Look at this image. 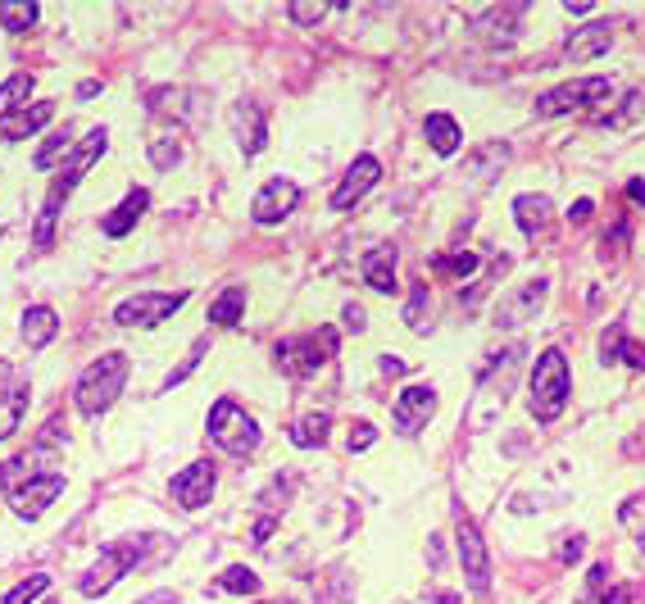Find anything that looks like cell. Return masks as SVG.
I'll use <instances>...</instances> for the list:
<instances>
[{"label": "cell", "mask_w": 645, "mask_h": 604, "mask_svg": "<svg viewBox=\"0 0 645 604\" xmlns=\"http://www.w3.org/2000/svg\"><path fill=\"white\" fill-rule=\"evenodd\" d=\"M105 146H110V132L105 128H91L87 137L73 146V155L64 159V169H60V182L50 187L46 205H41V218H37V246L50 250V241H55V218H60V205L73 196V187H78L82 178L91 173V164H96L100 155H105Z\"/></svg>", "instance_id": "6da1fadb"}, {"label": "cell", "mask_w": 645, "mask_h": 604, "mask_svg": "<svg viewBox=\"0 0 645 604\" xmlns=\"http://www.w3.org/2000/svg\"><path fill=\"white\" fill-rule=\"evenodd\" d=\"M123 382H128V355H119V350L100 355L96 364H87V373L78 377V391H73V400H78V414L82 418L105 414V409L119 400Z\"/></svg>", "instance_id": "7a4b0ae2"}, {"label": "cell", "mask_w": 645, "mask_h": 604, "mask_svg": "<svg viewBox=\"0 0 645 604\" xmlns=\"http://www.w3.org/2000/svg\"><path fill=\"white\" fill-rule=\"evenodd\" d=\"M568 359L564 350H546L532 368V418L536 423H555L568 405Z\"/></svg>", "instance_id": "3957f363"}, {"label": "cell", "mask_w": 645, "mask_h": 604, "mask_svg": "<svg viewBox=\"0 0 645 604\" xmlns=\"http://www.w3.org/2000/svg\"><path fill=\"white\" fill-rule=\"evenodd\" d=\"M209 436H214V446L237 455V459H246L259 450V423L237 405V400H219V405L209 409Z\"/></svg>", "instance_id": "277c9868"}, {"label": "cell", "mask_w": 645, "mask_h": 604, "mask_svg": "<svg viewBox=\"0 0 645 604\" xmlns=\"http://www.w3.org/2000/svg\"><path fill=\"white\" fill-rule=\"evenodd\" d=\"M614 96V82L609 78H577V82H559V87L541 91L536 96V114H546V119H555V114H568V109H596L600 100Z\"/></svg>", "instance_id": "5b68a950"}, {"label": "cell", "mask_w": 645, "mask_h": 604, "mask_svg": "<svg viewBox=\"0 0 645 604\" xmlns=\"http://www.w3.org/2000/svg\"><path fill=\"white\" fill-rule=\"evenodd\" d=\"M182 305H187V291H137V296H128L114 309V323L146 332V327H159L169 314H178Z\"/></svg>", "instance_id": "8992f818"}, {"label": "cell", "mask_w": 645, "mask_h": 604, "mask_svg": "<svg viewBox=\"0 0 645 604\" xmlns=\"http://www.w3.org/2000/svg\"><path fill=\"white\" fill-rule=\"evenodd\" d=\"M337 355V332L323 327V332H309V337H291L278 346V368L291 377H309Z\"/></svg>", "instance_id": "52a82bcc"}, {"label": "cell", "mask_w": 645, "mask_h": 604, "mask_svg": "<svg viewBox=\"0 0 645 604\" xmlns=\"http://www.w3.org/2000/svg\"><path fill=\"white\" fill-rule=\"evenodd\" d=\"M141 559V545L137 541H123V545H110V550H100V559L96 564L82 573V582H78V591L87 595V600H96V595H105L114 582H119L123 573H128L132 564Z\"/></svg>", "instance_id": "ba28073f"}, {"label": "cell", "mask_w": 645, "mask_h": 604, "mask_svg": "<svg viewBox=\"0 0 645 604\" xmlns=\"http://www.w3.org/2000/svg\"><path fill=\"white\" fill-rule=\"evenodd\" d=\"M455 536H459V564H464V582L473 586L477 595H482L491 586V564H487V545H482V532L473 527V518H468L464 509H459Z\"/></svg>", "instance_id": "9c48e42d"}, {"label": "cell", "mask_w": 645, "mask_h": 604, "mask_svg": "<svg viewBox=\"0 0 645 604\" xmlns=\"http://www.w3.org/2000/svg\"><path fill=\"white\" fill-rule=\"evenodd\" d=\"M23 409H28V377L0 359V441H10L23 423Z\"/></svg>", "instance_id": "30bf717a"}, {"label": "cell", "mask_w": 645, "mask_h": 604, "mask_svg": "<svg viewBox=\"0 0 645 604\" xmlns=\"http://www.w3.org/2000/svg\"><path fill=\"white\" fill-rule=\"evenodd\" d=\"M60 491H64V473H37V477H28V482L14 486L10 509L19 518H41Z\"/></svg>", "instance_id": "8fae6325"}, {"label": "cell", "mask_w": 645, "mask_h": 604, "mask_svg": "<svg viewBox=\"0 0 645 604\" xmlns=\"http://www.w3.org/2000/svg\"><path fill=\"white\" fill-rule=\"evenodd\" d=\"M300 205V187L291 178H273L259 187L255 205H250V218H255L259 228H268V223H282V218L291 214V209Z\"/></svg>", "instance_id": "7c38bea8"}, {"label": "cell", "mask_w": 645, "mask_h": 604, "mask_svg": "<svg viewBox=\"0 0 645 604\" xmlns=\"http://www.w3.org/2000/svg\"><path fill=\"white\" fill-rule=\"evenodd\" d=\"M219 468L209 464V459H196V464H187L178 477H173V500H178L182 509H205L209 496H214V482H219Z\"/></svg>", "instance_id": "4fadbf2b"}, {"label": "cell", "mask_w": 645, "mask_h": 604, "mask_svg": "<svg viewBox=\"0 0 645 604\" xmlns=\"http://www.w3.org/2000/svg\"><path fill=\"white\" fill-rule=\"evenodd\" d=\"M382 182V164L373 155H355V164L346 169V178H341V187L332 191V209H350L355 200H364L368 191Z\"/></svg>", "instance_id": "5bb4252c"}, {"label": "cell", "mask_w": 645, "mask_h": 604, "mask_svg": "<svg viewBox=\"0 0 645 604\" xmlns=\"http://www.w3.org/2000/svg\"><path fill=\"white\" fill-rule=\"evenodd\" d=\"M432 409H437V391L427 387V382H418V387H405L396 396V432L400 436H414L418 427L432 418Z\"/></svg>", "instance_id": "9a60e30c"}, {"label": "cell", "mask_w": 645, "mask_h": 604, "mask_svg": "<svg viewBox=\"0 0 645 604\" xmlns=\"http://www.w3.org/2000/svg\"><path fill=\"white\" fill-rule=\"evenodd\" d=\"M546 305V282H523L518 291H509L505 300L496 305V323L500 327H523L527 318H536V309Z\"/></svg>", "instance_id": "2e32d148"}, {"label": "cell", "mask_w": 645, "mask_h": 604, "mask_svg": "<svg viewBox=\"0 0 645 604\" xmlns=\"http://www.w3.org/2000/svg\"><path fill=\"white\" fill-rule=\"evenodd\" d=\"M146 205H150V191L146 187H132L128 196L110 209V214L100 218V232H105V237H128V232L137 228V218L146 214Z\"/></svg>", "instance_id": "e0dca14e"}, {"label": "cell", "mask_w": 645, "mask_h": 604, "mask_svg": "<svg viewBox=\"0 0 645 604\" xmlns=\"http://www.w3.org/2000/svg\"><path fill=\"white\" fill-rule=\"evenodd\" d=\"M518 19H523V5H505V10H487L473 19V32L482 41H491V46H509V41L518 37Z\"/></svg>", "instance_id": "ac0fdd59"}, {"label": "cell", "mask_w": 645, "mask_h": 604, "mask_svg": "<svg viewBox=\"0 0 645 604\" xmlns=\"http://www.w3.org/2000/svg\"><path fill=\"white\" fill-rule=\"evenodd\" d=\"M614 46V28L609 23H586L582 32H573L564 46V55L573 64H586V60H596V55H605V50Z\"/></svg>", "instance_id": "d6986e66"}, {"label": "cell", "mask_w": 645, "mask_h": 604, "mask_svg": "<svg viewBox=\"0 0 645 604\" xmlns=\"http://www.w3.org/2000/svg\"><path fill=\"white\" fill-rule=\"evenodd\" d=\"M600 359H605V364H627V368H636V373H645V346L627 337L623 327H609L605 332V341H600Z\"/></svg>", "instance_id": "ffe728a7"}, {"label": "cell", "mask_w": 645, "mask_h": 604, "mask_svg": "<svg viewBox=\"0 0 645 604\" xmlns=\"http://www.w3.org/2000/svg\"><path fill=\"white\" fill-rule=\"evenodd\" d=\"M514 218H518V228H523L527 237H546L550 218H555V205H550L546 196H518L514 200Z\"/></svg>", "instance_id": "44dd1931"}, {"label": "cell", "mask_w": 645, "mask_h": 604, "mask_svg": "<svg viewBox=\"0 0 645 604\" xmlns=\"http://www.w3.org/2000/svg\"><path fill=\"white\" fill-rule=\"evenodd\" d=\"M364 282L373 291H396V246H373L364 255Z\"/></svg>", "instance_id": "7402d4cb"}, {"label": "cell", "mask_w": 645, "mask_h": 604, "mask_svg": "<svg viewBox=\"0 0 645 604\" xmlns=\"http://www.w3.org/2000/svg\"><path fill=\"white\" fill-rule=\"evenodd\" d=\"M50 119H55V105H50V100H37V105H28L23 114H14V119L0 123V137H5V141H23V137H32V132L46 128Z\"/></svg>", "instance_id": "603a6c76"}, {"label": "cell", "mask_w": 645, "mask_h": 604, "mask_svg": "<svg viewBox=\"0 0 645 604\" xmlns=\"http://www.w3.org/2000/svg\"><path fill=\"white\" fill-rule=\"evenodd\" d=\"M505 164H509V146H505V141H487V146L477 150V155L464 159V173L473 182H491L500 169H505Z\"/></svg>", "instance_id": "cb8c5ba5"}, {"label": "cell", "mask_w": 645, "mask_h": 604, "mask_svg": "<svg viewBox=\"0 0 645 604\" xmlns=\"http://www.w3.org/2000/svg\"><path fill=\"white\" fill-rule=\"evenodd\" d=\"M55 332H60V314H55L50 305H32L28 314H23V341H28L32 350L50 346V341H55Z\"/></svg>", "instance_id": "d4e9b609"}, {"label": "cell", "mask_w": 645, "mask_h": 604, "mask_svg": "<svg viewBox=\"0 0 645 604\" xmlns=\"http://www.w3.org/2000/svg\"><path fill=\"white\" fill-rule=\"evenodd\" d=\"M37 91L32 73H10L0 82V119H14V109H28V96Z\"/></svg>", "instance_id": "484cf974"}, {"label": "cell", "mask_w": 645, "mask_h": 604, "mask_svg": "<svg viewBox=\"0 0 645 604\" xmlns=\"http://www.w3.org/2000/svg\"><path fill=\"white\" fill-rule=\"evenodd\" d=\"M423 137H427V146L437 150V155H455L459 150V123L450 119V114H427Z\"/></svg>", "instance_id": "4316f807"}, {"label": "cell", "mask_w": 645, "mask_h": 604, "mask_svg": "<svg viewBox=\"0 0 645 604\" xmlns=\"http://www.w3.org/2000/svg\"><path fill=\"white\" fill-rule=\"evenodd\" d=\"M237 137H241V150H246V155H259V150H264V141H268L264 109H255V105L237 109Z\"/></svg>", "instance_id": "83f0119b"}, {"label": "cell", "mask_w": 645, "mask_h": 604, "mask_svg": "<svg viewBox=\"0 0 645 604\" xmlns=\"http://www.w3.org/2000/svg\"><path fill=\"white\" fill-rule=\"evenodd\" d=\"M328 427H332V418L323 414V409H314V414H305L296 427H291V441H296L300 450H314V446L328 441Z\"/></svg>", "instance_id": "f1b7e54d"}, {"label": "cell", "mask_w": 645, "mask_h": 604, "mask_svg": "<svg viewBox=\"0 0 645 604\" xmlns=\"http://www.w3.org/2000/svg\"><path fill=\"white\" fill-rule=\"evenodd\" d=\"M241 314H246V291L241 287H228L214 305H209V323L214 327H237Z\"/></svg>", "instance_id": "f546056e"}, {"label": "cell", "mask_w": 645, "mask_h": 604, "mask_svg": "<svg viewBox=\"0 0 645 604\" xmlns=\"http://www.w3.org/2000/svg\"><path fill=\"white\" fill-rule=\"evenodd\" d=\"M37 19H41V10L32 0H5V5H0V28L5 32H28Z\"/></svg>", "instance_id": "4dcf8cb0"}, {"label": "cell", "mask_w": 645, "mask_h": 604, "mask_svg": "<svg viewBox=\"0 0 645 604\" xmlns=\"http://www.w3.org/2000/svg\"><path fill=\"white\" fill-rule=\"evenodd\" d=\"M219 586H223L228 595H255V591H259V577H255V568L232 564V568H223Z\"/></svg>", "instance_id": "1f68e13d"}, {"label": "cell", "mask_w": 645, "mask_h": 604, "mask_svg": "<svg viewBox=\"0 0 645 604\" xmlns=\"http://www.w3.org/2000/svg\"><path fill=\"white\" fill-rule=\"evenodd\" d=\"M427 309H432V296H427V287L418 282V287H409V300H405V323L414 327V332H427Z\"/></svg>", "instance_id": "d6a6232c"}, {"label": "cell", "mask_w": 645, "mask_h": 604, "mask_svg": "<svg viewBox=\"0 0 645 604\" xmlns=\"http://www.w3.org/2000/svg\"><path fill=\"white\" fill-rule=\"evenodd\" d=\"M46 586H50V577H46V573H32V577H23V582L14 586V591L5 595L0 604H32L37 595H46Z\"/></svg>", "instance_id": "836d02e7"}, {"label": "cell", "mask_w": 645, "mask_h": 604, "mask_svg": "<svg viewBox=\"0 0 645 604\" xmlns=\"http://www.w3.org/2000/svg\"><path fill=\"white\" fill-rule=\"evenodd\" d=\"M69 155H73V146H69V128H64V132H55V137L37 150V169H50L55 159H69Z\"/></svg>", "instance_id": "e575fe53"}, {"label": "cell", "mask_w": 645, "mask_h": 604, "mask_svg": "<svg viewBox=\"0 0 645 604\" xmlns=\"http://www.w3.org/2000/svg\"><path fill=\"white\" fill-rule=\"evenodd\" d=\"M437 273H450V278H468V273H477V255H473V250H459V255H441V259H437Z\"/></svg>", "instance_id": "d590c367"}, {"label": "cell", "mask_w": 645, "mask_h": 604, "mask_svg": "<svg viewBox=\"0 0 645 604\" xmlns=\"http://www.w3.org/2000/svg\"><path fill=\"white\" fill-rule=\"evenodd\" d=\"M178 159H182V141L178 137H159L155 146H150V164H155V169H173Z\"/></svg>", "instance_id": "8d00e7d4"}, {"label": "cell", "mask_w": 645, "mask_h": 604, "mask_svg": "<svg viewBox=\"0 0 645 604\" xmlns=\"http://www.w3.org/2000/svg\"><path fill=\"white\" fill-rule=\"evenodd\" d=\"M205 350H209V337H200V341H196V346H191V355H187V364H182V368H178V373H169V377H164V391H173V387H178V382H187V377H191V373H196V364H200V359H205Z\"/></svg>", "instance_id": "74e56055"}, {"label": "cell", "mask_w": 645, "mask_h": 604, "mask_svg": "<svg viewBox=\"0 0 645 604\" xmlns=\"http://www.w3.org/2000/svg\"><path fill=\"white\" fill-rule=\"evenodd\" d=\"M618 518H623V527L632 536H645V496H632L623 509H618Z\"/></svg>", "instance_id": "f35d334b"}, {"label": "cell", "mask_w": 645, "mask_h": 604, "mask_svg": "<svg viewBox=\"0 0 645 604\" xmlns=\"http://www.w3.org/2000/svg\"><path fill=\"white\" fill-rule=\"evenodd\" d=\"M641 109H645V87H636V91H632V96H627V100H623V109H618L614 119H609V128H618V123H632V119H636V114H641Z\"/></svg>", "instance_id": "ab89813d"}, {"label": "cell", "mask_w": 645, "mask_h": 604, "mask_svg": "<svg viewBox=\"0 0 645 604\" xmlns=\"http://www.w3.org/2000/svg\"><path fill=\"white\" fill-rule=\"evenodd\" d=\"M373 441H378V427L373 423H350V441H346L350 455H355V450H368Z\"/></svg>", "instance_id": "60d3db41"}, {"label": "cell", "mask_w": 645, "mask_h": 604, "mask_svg": "<svg viewBox=\"0 0 645 604\" xmlns=\"http://www.w3.org/2000/svg\"><path fill=\"white\" fill-rule=\"evenodd\" d=\"M323 14H328V10H323V5H309V0H296V5H291V19L305 23V28H309V23H318Z\"/></svg>", "instance_id": "b9f144b4"}, {"label": "cell", "mask_w": 645, "mask_h": 604, "mask_svg": "<svg viewBox=\"0 0 645 604\" xmlns=\"http://www.w3.org/2000/svg\"><path fill=\"white\" fill-rule=\"evenodd\" d=\"M582 536H568L564 541V550H559V559H564V564H577V559H582Z\"/></svg>", "instance_id": "7bdbcfd3"}, {"label": "cell", "mask_w": 645, "mask_h": 604, "mask_svg": "<svg viewBox=\"0 0 645 604\" xmlns=\"http://www.w3.org/2000/svg\"><path fill=\"white\" fill-rule=\"evenodd\" d=\"M382 373H387V377H405L409 364H405V359H396V355H387V359H382Z\"/></svg>", "instance_id": "ee69618b"}, {"label": "cell", "mask_w": 645, "mask_h": 604, "mask_svg": "<svg viewBox=\"0 0 645 604\" xmlns=\"http://www.w3.org/2000/svg\"><path fill=\"white\" fill-rule=\"evenodd\" d=\"M137 604H178V595L173 591H150V595H141Z\"/></svg>", "instance_id": "f6af8a7d"}, {"label": "cell", "mask_w": 645, "mask_h": 604, "mask_svg": "<svg viewBox=\"0 0 645 604\" xmlns=\"http://www.w3.org/2000/svg\"><path fill=\"white\" fill-rule=\"evenodd\" d=\"M568 218H573V223H586V218H591V200H577V205L568 209Z\"/></svg>", "instance_id": "bcb514c9"}, {"label": "cell", "mask_w": 645, "mask_h": 604, "mask_svg": "<svg viewBox=\"0 0 645 604\" xmlns=\"http://www.w3.org/2000/svg\"><path fill=\"white\" fill-rule=\"evenodd\" d=\"M605 577H609V568H605V564L591 568V591H605Z\"/></svg>", "instance_id": "7dc6e473"}, {"label": "cell", "mask_w": 645, "mask_h": 604, "mask_svg": "<svg viewBox=\"0 0 645 604\" xmlns=\"http://www.w3.org/2000/svg\"><path fill=\"white\" fill-rule=\"evenodd\" d=\"M627 196H632L636 205H645V182H641V178H632V182H627Z\"/></svg>", "instance_id": "c3c4849f"}, {"label": "cell", "mask_w": 645, "mask_h": 604, "mask_svg": "<svg viewBox=\"0 0 645 604\" xmlns=\"http://www.w3.org/2000/svg\"><path fill=\"white\" fill-rule=\"evenodd\" d=\"M568 14H591V0H564Z\"/></svg>", "instance_id": "681fc988"}, {"label": "cell", "mask_w": 645, "mask_h": 604, "mask_svg": "<svg viewBox=\"0 0 645 604\" xmlns=\"http://www.w3.org/2000/svg\"><path fill=\"white\" fill-rule=\"evenodd\" d=\"M346 323L359 327V323H364V309H359V305H346Z\"/></svg>", "instance_id": "f907efd6"}, {"label": "cell", "mask_w": 645, "mask_h": 604, "mask_svg": "<svg viewBox=\"0 0 645 604\" xmlns=\"http://www.w3.org/2000/svg\"><path fill=\"white\" fill-rule=\"evenodd\" d=\"M632 600V591H614V595H600V604H627Z\"/></svg>", "instance_id": "816d5d0a"}, {"label": "cell", "mask_w": 645, "mask_h": 604, "mask_svg": "<svg viewBox=\"0 0 645 604\" xmlns=\"http://www.w3.org/2000/svg\"><path fill=\"white\" fill-rule=\"evenodd\" d=\"M46 604H55V600H46Z\"/></svg>", "instance_id": "f5cc1de1"}]
</instances>
